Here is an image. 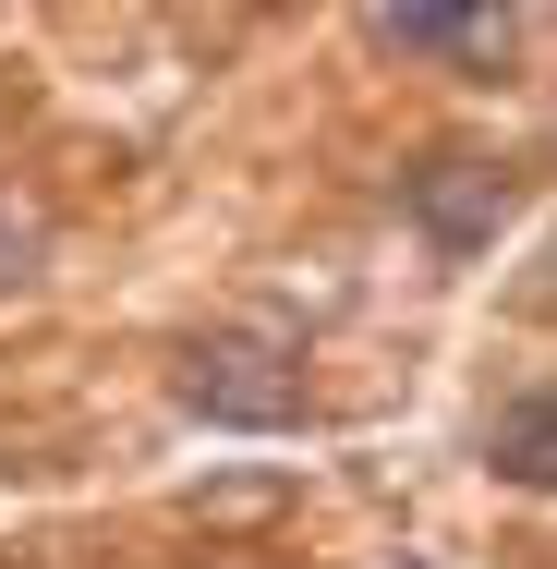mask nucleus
<instances>
[{
  "label": "nucleus",
  "mask_w": 557,
  "mask_h": 569,
  "mask_svg": "<svg viewBox=\"0 0 557 569\" xmlns=\"http://www.w3.org/2000/svg\"><path fill=\"white\" fill-rule=\"evenodd\" d=\"M182 412H207V425H291L304 412V376L267 340H195L182 351Z\"/></svg>",
  "instance_id": "nucleus-1"
},
{
  "label": "nucleus",
  "mask_w": 557,
  "mask_h": 569,
  "mask_svg": "<svg viewBox=\"0 0 557 569\" xmlns=\"http://www.w3.org/2000/svg\"><path fill=\"white\" fill-rule=\"evenodd\" d=\"M509 207H521V182L485 170V158H425V170H412V230H425L437 254H485V242L509 230Z\"/></svg>",
  "instance_id": "nucleus-2"
},
{
  "label": "nucleus",
  "mask_w": 557,
  "mask_h": 569,
  "mask_svg": "<svg viewBox=\"0 0 557 569\" xmlns=\"http://www.w3.org/2000/svg\"><path fill=\"white\" fill-rule=\"evenodd\" d=\"M485 472H497V485H521V497H557V388L509 400V412L485 425Z\"/></svg>",
  "instance_id": "nucleus-3"
},
{
  "label": "nucleus",
  "mask_w": 557,
  "mask_h": 569,
  "mask_svg": "<svg viewBox=\"0 0 557 569\" xmlns=\"http://www.w3.org/2000/svg\"><path fill=\"white\" fill-rule=\"evenodd\" d=\"M485 12H497V0H388V37H400V49H448V37L485 24Z\"/></svg>",
  "instance_id": "nucleus-4"
},
{
  "label": "nucleus",
  "mask_w": 557,
  "mask_h": 569,
  "mask_svg": "<svg viewBox=\"0 0 557 569\" xmlns=\"http://www.w3.org/2000/svg\"><path fill=\"white\" fill-rule=\"evenodd\" d=\"M24 267H37V219H24V207H12V194H0V291H12V279H24Z\"/></svg>",
  "instance_id": "nucleus-5"
}]
</instances>
